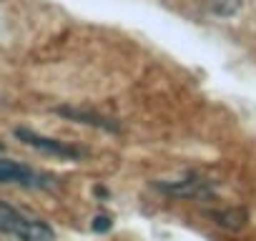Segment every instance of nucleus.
I'll return each instance as SVG.
<instances>
[{
    "label": "nucleus",
    "mask_w": 256,
    "mask_h": 241,
    "mask_svg": "<svg viewBox=\"0 0 256 241\" xmlns=\"http://www.w3.org/2000/svg\"><path fill=\"white\" fill-rule=\"evenodd\" d=\"M0 234L16 236L20 241H53L56 231L50 224L36 214H28L18 206L0 201Z\"/></svg>",
    "instance_id": "obj_1"
},
{
    "label": "nucleus",
    "mask_w": 256,
    "mask_h": 241,
    "mask_svg": "<svg viewBox=\"0 0 256 241\" xmlns=\"http://www.w3.org/2000/svg\"><path fill=\"white\" fill-rule=\"evenodd\" d=\"M0 184L20 186V188H30V191H48V188L58 186L53 174L38 171L28 164H20V161H13L6 156H0Z\"/></svg>",
    "instance_id": "obj_2"
},
{
    "label": "nucleus",
    "mask_w": 256,
    "mask_h": 241,
    "mask_svg": "<svg viewBox=\"0 0 256 241\" xmlns=\"http://www.w3.org/2000/svg\"><path fill=\"white\" fill-rule=\"evenodd\" d=\"M16 138H20L26 146H30V148H36V151H40L46 156H58L63 161H78L83 156L80 148H76V146H70L66 141L50 138V136H40V134H36L30 128H16Z\"/></svg>",
    "instance_id": "obj_3"
},
{
    "label": "nucleus",
    "mask_w": 256,
    "mask_h": 241,
    "mask_svg": "<svg viewBox=\"0 0 256 241\" xmlns=\"http://www.w3.org/2000/svg\"><path fill=\"white\" fill-rule=\"evenodd\" d=\"M56 113L76 120V124H88V126H96V128H110V131H116V126L108 124L103 116H96V113H88V110H80V108H56Z\"/></svg>",
    "instance_id": "obj_4"
},
{
    "label": "nucleus",
    "mask_w": 256,
    "mask_h": 241,
    "mask_svg": "<svg viewBox=\"0 0 256 241\" xmlns=\"http://www.w3.org/2000/svg\"><path fill=\"white\" fill-rule=\"evenodd\" d=\"M0 148H3V146H0Z\"/></svg>",
    "instance_id": "obj_5"
}]
</instances>
